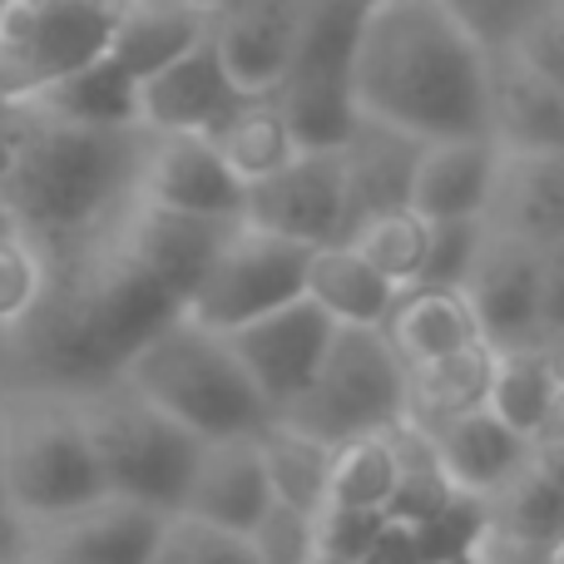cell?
Segmentation results:
<instances>
[{
    "label": "cell",
    "mask_w": 564,
    "mask_h": 564,
    "mask_svg": "<svg viewBox=\"0 0 564 564\" xmlns=\"http://www.w3.org/2000/svg\"><path fill=\"white\" fill-rule=\"evenodd\" d=\"M50 282L30 317L6 332L0 377L20 387L95 391L119 381L129 361L159 337L184 302L164 292L134 258L119 248V234L85 238V243L45 248Z\"/></svg>",
    "instance_id": "obj_1"
},
{
    "label": "cell",
    "mask_w": 564,
    "mask_h": 564,
    "mask_svg": "<svg viewBox=\"0 0 564 564\" xmlns=\"http://www.w3.org/2000/svg\"><path fill=\"white\" fill-rule=\"evenodd\" d=\"M490 59L446 0H367L351 95L361 119L426 144L490 134Z\"/></svg>",
    "instance_id": "obj_2"
},
{
    "label": "cell",
    "mask_w": 564,
    "mask_h": 564,
    "mask_svg": "<svg viewBox=\"0 0 564 564\" xmlns=\"http://www.w3.org/2000/svg\"><path fill=\"white\" fill-rule=\"evenodd\" d=\"M149 129H89L40 109L0 115V198L40 248L119 228L139 198Z\"/></svg>",
    "instance_id": "obj_3"
},
{
    "label": "cell",
    "mask_w": 564,
    "mask_h": 564,
    "mask_svg": "<svg viewBox=\"0 0 564 564\" xmlns=\"http://www.w3.org/2000/svg\"><path fill=\"white\" fill-rule=\"evenodd\" d=\"M124 381H134L154 406H164L174 421H184L194 436H253L278 411L238 361L228 332L208 327L198 317H174L134 361Z\"/></svg>",
    "instance_id": "obj_4"
},
{
    "label": "cell",
    "mask_w": 564,
    "mask_h": 564,
    "mask_svg": "<svg viewBox=\"0 0 564 564\" xmlns=\"http://www.w3.org/2000/svg\"><path fill=\"white\" fill-rule=\"evenodd\" d=\"M95 441L75 391L6 381V500L10 520L59 516L105 496Z\"/></svg>",
    "instance_id": "obj_5"
},
{
    "label": "cell",
    "mask_w": 564,
    "mask_h": 564,
    "mask_svg": "<svg viewBox=\"0 0 564 564\" xmlns=\"http://www.w3.org/2000/svg\"><path fill=\"white\" fill-rule=\"evenodd\" d=\"M79 411H85L105 486L115 496H134L174 516L188 490V476H194L198 451H204V436H194L184 421L154 406L124 377L105 381L95 391H79Z\"/></svg>",
    "instance_id": "obj_6"
},
{
    "label": "cell",
    "mask_w": 564,
    "mask_h": 564,
    "mask_svg": "<svg viewBox=\"0 0 564 564\" xmlns=\"http://www.w3.org/2000/svg\"><path fill=\"white\" fill-rule=\"evenodd\" d=\"M406 406L411 367L391 347L387 327H337L312 387L278 421L327 441V446H341V441L401 426Z\"/></svg>",
    "instance_id": "obj_7"
},
{
    "label": "cell",
    "mask_w": 564,
    "mask_h": 564,
    "mask_svg": "<svg viewBox=\"0 0 564 564\" xmlns=\"http://www.w3.org/2000/svg\"><path fill=\"white\" fill-rule=\"evenodd\" d=\"M129 0H0V109L109 59Z\"/></svg>",
    "instance_id": "obj_8"
},
{
    "label": "cell",
    "mask_w": 564,
    "mask_h": 564,
    "mask_svg": "<svg viewBox=\"0 0 564 564\" xmlns=\"http://www.w3.org/2000/svg\"><path fill=\"white\" fill-rule=\"evenodd\" d=\"M307 263L312 248L292 243V238L263 234L253 224H238V234L224 243L218 263L208 268L204 288L188 302V317L208 322L218 332H234L243 322L263 317L282 302L307 292Z\"/></svg>",
    "instance_id": "obj_9"
},
{
    "label": "cell",
    "mask_w": 564,
    "mask_h": 564,
    "mask_svg": "<svg viewBox=\"0 0 564 564\" xmlns=\"http://www.w3.org/2000/svg\"><path fill=\"white\" fill-rule=\"evenodd\" d=\"M164 525L169 510L105 490L59 516L20 520V555L30 564H149Z\"/></svg>",
    "instance_id": "obj_10"
},
{
    "label": "cell",
    "mask_w": 564,
    "mask_h": 564,
    "mask_svg": "<svg viewBox=\"0 0 564 564\" xmlns=\"http://www.w3.org/2000/svg\"><path fill=\"white\" fill-rule=\"evenodd\" d=\"M243 224L263 234L292 238L302 248L347 243L351 238V198L341 149H302L288 169L248 188Z\"/></svg>",
    "instance_id": "obj_11"
},
{
    "label": "cell",
    "mask_w": 564,
    "mask_h": 564,
    "mask_svg": "<svg viewBox=\"0 0 564 564\" xmlns=\"http://www.w3.org/2000/svg\"><path fill=\"white\" fill-rule=\"evenodd\" d=\"M332 332H337V322L302 292V297L234 327L228 341H234L238 361L248 367V377L258 381V391L268 397V406L282 416L312 387V377H317L322 357L332 347Z\"/></svg>",
    "instance_id": "obj_12"
},
{
    "label": "cell",
    "mask_w": 564,
    "mask_h": 564,
    "mask_svg": "<svg viewBox=\"0 0 564 564\" xmlns=\"http://www.w3.org/2000/svg\"><path fill=\"white\" fill-rule=\"evenodd\" d=\"M243 218H208V214H178V208L139 204L119 218V248L144 268L164 292H174L178 302H194V292L204 288L208 268L218 263L224 243L238 234Z\"/></svg>",
    "instance_id": "obj_13"
},
{
    "label": "cell",
    "mask_w": 564,
    "mask_h": 564,
    "mask_svg": "<svg viewBox=\"0 0 564 564\" xmlns=\"http://www.w3.org/2000/svg\"><path fill=\"white\" fill-rule=\"evenodd\" d=\"M545 248L490 228L476 273L466 282V297L476 307L480 337L496 351L545 341Z\"/></svg>",
    "instance_id": "obj_14"
},
{
    "label": "cell",
    "mask_w": 564,
    "mask_h": 564,
    "mask_svg": "<svg viewBox=\"0 0 564 564\" xmlns=\"http://www.w3.org/2000/svg\"><path fill=\"white\" fill-rule=\"evenodd\" d=\"M312 0H224L214 45L243 99H273L302 50Z\"/></svg>",
    "instance_id": "obj_15"
},
{
    "label": "cell",
    "mask_w": 564,
    "mask_h": 564,
    "mask_svg": "<svg viewBox=\"0 0 564 564\" xmlns=\"http://www.w3.org/2000/svg\"><path fill=\"white\" fill-rule=\"evenodd\" d=\"M139 204L243 218L248 184L224 164L208 134H149L144 169H139Z\"/></svg>",
    "instance_id": "obj_16"
},
{
    "label": "cell",
    "mask_w": 564,
    "mask_h": 564,
    "mask_svg": "<svg viewBox=\"0 0 564 564\" xmlns=\"http://www.w3.org/2000/svg\"><path fill=\"white\" fill-rule=\"evenodd\" d=\"M238 105L243 95L218 59L214 35L159 75L139 79V129L149 134H214Z\"/></svg>",
    "instance_id": "obj_17"
},
{
    "label": "cell",
    "mask_w": 564,
    "mask_h": 564,
    "mask_svg": "<svg viewBox=\"0 0 564 564\" xmlns=\"http://www.w3.org/2000/svg\"><path fill=\"white\" fill-rule=\"evenodd\" d=\"M268 510H273V480H268L258 431L253 436L204 441V451L194 460V476H188V490L178 500V516H194V520H208V525L248 535Z\"/></svg>",
    "instance_id": "obj_18"
},
{
    "label": "cell",
    "mask_w": 564,
    "mask_h": 564,
    "mask_svg": "<svg viewBox=\"0 0 564 564\" xmlns=\"http://www.w3.org/2000/svg\"><path fill=\"white\" fill-rule=\"evenodd\" d=\"M506 149L490 134L470 139H431L416 159V184H411V208L426 224L441 218H486L496 174Z\"/></svg>",
    "instance_id": "obj_19"
},
{
    "label": "cell",
    "mask_w": 564,
    "mask_h": 564,
    "mask_svg": "<svg viewBox=\"0 0 564 564\" xmlns=\"http://www.w3.org/2000/svg\"><path fill=\"white\" fill-rule=\"evenodd\" d=\"M490 139L506 154H564V85L516 50L490 59Z\"/></svg>",
    "instance_id": "obj_20"
},
{
    "label": "cell",
    "mask_w": 564,
    "mask_h": 564,
    "mask_svg": "<svg viewBox=\"0 0 564 564\" xmlns=\"http://www.w3.org/2000/svg\"><path fill=\"white\" fill-rule=\"evenodd\" d=\"M431 441H436L441 466L456 480V490H470V496H486V500L500 496L510 480L535 466V441L525 431H516L510 421H500L490 406L456 416Z\"/></svg>",
    "instance_id": "obj_21"
},
{
    "label": "cell",
    "mask_w": 564,
    "mask_h": 564,
    "mask_svg": "<svg viewBox=\"0 0 564 564\" xmlns=\"http://www.w3.org/2000/svg\"><path fill=\"white\" fill-rule=\"evenodd\" d=\"M486 224L520 243H564V154H506L496 174Z\"/></svg>",
    "instance_id": "obj_22"
},
{
    "label": "cell",
    "mask_w": 564,
    "mask_h": 564,
    "mask_svg": "<svg viewBox=\"0 0 564 564\" xmlns=\"http://www.w3.org/2000/svg\"><path fill=\"white\" fill-rule=\"evenodd\" d=\"M421 149H426V139L401 134V129L377 124V119H361L351 144L341 149V164H347V198H351V234L377 214L411 208V184H416Z\"/></svg>",
    "instance_id": "obj_23"
},
{
    "label": "cell",
    "mask_w": 564,
    "mask_h": 564,
    "mask_svg": "<svg viewBox=\"0 0 564 564\" xmlns=\"http://www.w3.org/2000/svg\"><path fill=\"white\" fill-rule=\"evenodd\" d=\"M218 10L224 0H129L109 55L139 79L159 75L164 65L184 59L188 50H198L214 35Z\"/></svg>",
    "instance_id": "obj_24"
},
{
    "label": "cell",
    "mask_w": 564,
    "mask_h": 564,
    "mask_svg": "<svg viewBox=\"0 0 564 564\" xmlns=\"http://www.w3.org/2000/svg\"><path fill=\"white\" fill-rule=\"evenodd\" d=\"M387 337L406 357V367H421V361H436V357H451V351H466L476 341H486L466 292L421 288V282L401 288L397 307L387 317Z\"/></svg>",
    "instance_id": "obj_25"
},
{
    "label": "cell",
    "mask_w": 564,
    "mask_h": 564,
    "mask_svg": "<svg viewBox=\"0 0 564 564\" xmlns=\"http://www.w3.org/2000/svg\"><path fill=\"white\" fill-rule=\"evenodd\" d=\"M307 297L337 327H387L401 288L387 273H377L351 243H322L312 248L307 263Z\"/></svg>",
    "instance_id": "obj_26"
},
{
    "label": "cell",
    "mask_w": 564,
    "mask_h": 564,
    "mask_svg": "<svg viewBox=\"0 0 564 564\" xmlns=\"http://www.w3.org/2000/svg\"><path fill=\"white\" fill-rule=\"evenodd\" d=\"M496 361L500 351L490 341H476L466 351H451V357L421 361L411 367V406L406 421L421 426L426 436H436L441 426H451L466 411L490 406V387H496Z\"/></svg>",
    "instance_id": "obj_27"
},
{
    "label": "cell",
    "mask_w": 564,
    "mask_h": 564,
    "mask_svg": "<svg viewBox=\"0 0 564 564\" xmlns=\"http://www.w3.org/2000/svg\"><path fill=\"white\" fill-rule=\"evenodd\" d=\"M564 397V347L560 341H530L510 347L496 361V387H490V411L540 441L550 411Z\"/></svg>",
    "instance_id": "obj_28"
},
{
    "label": "cell",
    "mask_w": 564,
    "mask_h": 564,
    "mask_svg": "<svg viewBox=\"0 0 564 564\" xmlns=\"http://www.w3.org/2000/svg\"><path fill=\"white\" fill-rule=\"evenodd\" d=\"M25 109H40V115H55V119L89 124V129H139V75H129L109 55L99 65L79 69V75L59 79L55 89H45Z\"/></svg>",
    "instance_id": "obj_29"
},
{
    "label": "cell",
    "mask_w": 564,
    "mask_h": 564,
    "mask_svg": "<svg viewBox=\"0 0 564 564\" xmlns=\"http://www.w3.org/2000/svg\"><path fill=\"white\" fill-rule=\"evenodd\" d=\"M208 139H214L224 164L234 169L248 188L273 178L278 169H288L292 159L302 154L292 129H288V119H282V109H278V99H243Z\"/></svg>",
    "instance_id": "obj_30"
},
{
    "label": "cell",
    "mask_w": 564,
    "mask_h": 564,
    "mask_svg": "<svg viewBox=\"0 0 564 564\" xmlns=\"http://www.w3.org/2000/svg\"><path fill=\"white\" fill-rule=\"evenodd\" d=\"M258 446H263V460H268L273 500L292 510H307V516H322L332 490V451L337 446L288 426V421H268L258 431Z\"/></svg>",
    "instance_id": "obj_31"
},
{
    "label": "cell",
    "mask_w": 564,
    "mask_h": 564,
    "mask_svg": "<svg viewBox=\"0 0 564 564\" xmlns=\"http://www.w3.org/2000/svg\"><path fill=\"white\" fill-rule=\"evenodd\" d=\"M490 545L506 550H545L564 535V486L540 460L516 476L500 496H490Z\"/></svg>",
    "instance_id": "obj_32"
},
{
    "label": "cell",
    "mask_w": 564,
    "mask_h": 564,
    "mask_svg": "<svg viewBox=\"0 0 564 564\" xmlns=\"http://www.w3.org/2000/svg\"><path fill=\"white\" fill-rule=\"evenodd\" d=\"M397 476H401V460H397V446H391V431L341 441V446L332 451L327 506H341V510H391Z\"/></svg>",
    "instance_id": "obj_33"
},
{
    "label": "cell",
    "mask_w": 564,
    "mask_h": 564,
    "mask_svg": "<svg viewBox=\"0 0 564 564\" xmlns=\"http://www.w3.org/2000/svg\"><path fill=\"white\" fill-rule=\"evenodd\" d=\"M391 446H397L401 476H397V496H391L387 516L406 520V525H421V520H431L451 496H456V480H451L446 466H441L436 441H431L421 426H411V421L391 426Z\"/></svg>",
    "instance_id": "obj_34"
},
{
    "label": "cell",
    "mask_w": 564,
    "mask_h": 564,
    "mask_svg": "<svg viewBox=\"0 0 564 564\" xmlns=\"http://www.w3.org/2000/svg\"><path fill=\"white\" fill-rule=\"evenodd\" d=\"M426 238L431 224L416 214V208H397V214H377L347 238L361 258H367L377 273H387L397 288H411L421 278V263H426Z\"/></svg>",
    "instance_id": "obj_35"
},
{
    "label": "cell",
    "mask_w": 564,
    "mask_h": 564,
    "mask_svg": "<svg viewBox=\"0 0 564 564\" xmlns=\"http://www.w3.org/2000/svg\"><path fill=\"white\" fill-rule=\"evenodd\" d=\"M490 238V224L486 218H441L431 224V238H426V263H421V288H456L466 292L470 273L480 263V248Z\"/></svg>",
    "instance_id": "obj_36"
},
{
    "label": "cell",
    "mask_w": 564,
    "mask_h": 564,
    "mask_svg": "<svg viewBox=\"0 0 564 564\" xmlns=\"http://www.w3.org/2000/svg\"><path fill=\"white\" fill-rule=\"evenodd\" d=\"M490 530H496L490 525V500L470 496V490H456L436 516L421 520L416 535H421V550H426V564H436V560H456V555L486 550Z\"/></svg>",
    "instance_id": "obj_37"
},
{
    "label": "cell",
    "mask_w": 564,
    "mask_h": 564,
    "mask_svg": "<svg viewBox=\"0 0 564 564\" xmlns=\"http://www.w3.org/2000/svg\"><path fill=\"white\" fill-rule=\"evenodd\" d=\"M149 564H258V555H253V540L238 535V530L208 525V520L174 510Z\"/></svg>",
    "instance_id": "obj_38"
},
{
    "label": "cell",
    "mask_w": 564,
    "mask_h": 564,
    "mask_svg": "<svg viewBox=\"0 0 564 564\" xmlns=\"http://www.w3.org/2000/svg\"><path fill=\"white\" fill-rule=\"evenodd\" d=\"M50 282V253L30 234L0 238V332L20 327Z\"/></svg>",
    "instance_id": "obj_39"
},
{
    "label": "cell",
    "mask_w": 564,
    "mask_h": 564,
    "mask_svg": "<svg viewBox=\"0 0 564 564\" xmlns=\"http://www.w3.org/2000/svg\"><path fill=\"white\" fill-rule=\"evenodd\" d=\"M456 10V20L490 50V55H506L520 40L530 35L540 15H545L555 0H446Z\"/></svg>",
    "instance_id": "obj_40"
},
{
    "label": "cell",
    "mask_w": 564,
    "mask_h": 564,
    "mask_svg": "<svg viewBox=\"0 0 564 564\" xmlns=\"http://www.w3.org/2000/svg\"><path fill=\"white\" fill-rule=\"evenodd\" d=\"M248 540H253L258 564H312L322 555L317 550V516L292 510V506H282V500H273V510L248 530Z\"/></svg>",
    "instance_id": "obj_41"
},
{
    "label": "cell",
    "mask_w": 564,
    "mask_h": 564,
    "mask_svg": "<svg viewBox=\"0 0 564 564\" xmlns=\"http://www.w3.org/2000/svg\"><path fill=\"white\" fill-rule=\"evenodd\" d=\"M387 525V510H341V506H327L317 516V550L332 560H347V564H361V555L371 550V540L381 535Z\"/></svg>",
    "instance_id": "obj_42"
},
{
    "label": "cell",
    "mask_w": 564,
    "mask_h": 564,
    "mask_svg": "<svg viewBox=\"0 0 564 564\" xmlns=\"http://www.w3.org/2000/svg\"><path fill=\"white\" fill-rule=\"evenodd\" d=\"M361 564H426V550H421L416 525L387 516V525H381V535L371 540V550L361 555Z\"/></svg>",
    "instance_id": "obj_43"
},
{
    "label": "cell",
    "mask_w": 564,
    "mask_h": 564,
    "mask_svg": "<svg viewBox=\"0 0 564 564\" xmlns=\"http://www.w3.org/2000/svg\"><path fill=\"white\" fill-rule=\"evenodd\" d=\"M545 341L564 347V243L545 258Z\"/></svg>",
    "instance_id": "obj_44"
},
{
    "label": "cell",
    "mask_w": 564,
    "mask_h": 564,
    "mask_svg": "<svg viewBox=\"0 0 564 564\" xmlns=\"http://www.w3.org/2000/svg\"><path fill=\"white\" fill-rule=\"evenodd\" d=\"M490 564H564V535L555 540V545L545 550H506V545H486Z\"/></svg>",
    "instance_id": "obj_45"
},
{
    "label": "cell",
    "mask_w": 564,
    "mask_h": 564,
    "mask_svg": "<svg viewBox=\"0 0 564 564\" xmlns=\"http://www.w3.org/2000/svg\"><path fill=\"white\" fill-rule=\"evenodd\" d=\"M535 460H540V470H550L564 486V441H535Z\"/></svg>",
    "instance_id": "obj_46"
},
{
    "label": "cell",
    "mask_w": 564,
    "mask_h": 564,
    "mask_svg": "<svg viewBox=\"0 0 564 564\" xmlns=\"http://www.w3.org/2000/svg\"><path fill=\"white\" fill-rule=\"evenodd\" d=\"M0 516H10V500H6V377H0Z\"/></svg>",
    "instance_id": "obj_47"
},
{
    "label": "cell",
    "mask_w": 564,
    "mask_h": 564,
    "mask_svg": "<svg viewBox=\"0 0 564 564\" xmlns=\"http://www.w3.org/2000/svg\"><path fill=\"white\" fill-rule=\"evenodd\" d=\"M6 555H20V525L10 516H0V560Z\"/></svg>",
    "instance_id": "obj_48"
},
{
    "label": "cell",
    "mask_w": 564,
    "mask_h": 564,
    "mask_svg": "<svg viewBox=\"0 0 564 564\" xmlns=\"http://www.w3.org/2000/svg\"><path fill=\"white\" fill-rule=\"evenodd\" d=\"M10 234H25V228H20V218L10 214V208H6V198H0V238H10Z\"/></svg>",
    "instance_id": "obj_49"
},
{
    "label": "cell",
    "mask_w": 564,
    "mask_h": 564,
    "mask_svg": "<svg viewBox=\"0 0 564 564\" xmlns=\"http://www.w3.org/2000/svg\"><path fill=\"white\" fill-rule=\"evenodd\" d=\"M436 564H490L486 550H476V555H456V560H436Z\"/></svg>",
    "instance_id": "obj_50"
},
{
    "label": "cell",
    "mask_w": 564,
    "mask_h": 564,
    "mask_svg": "<svg viewBox=\"0 0 564 564\" xmlns=\"http://www.w3.org/2000/svg\"><path fill=\"white\" fill-rule=\"evenodd\" d=\"M312 564H347V560H332V555H317V560H312Z\"/></svg>",
    "instance_id": "obj_51"
},
{
    "label": "cell",
    "mask_w": 564,
    "mask_h": 564,
    "mask_svg": "<svg viewBox=\"0 0 564 564\" xmlns=\"http://www.w3.org/2000/svg\"><path fill=\"white\" fill-rule=\"evenodd\" d=\"M0 564H30L25 555H6V560H0Z\"/></svg>",
    "instance_id": "obj_52"
},
{
    "label": "cell",
    "mask_w": 564,
    "mask_h": 564,
    "mask_svg": "<svg viewBox=\"0 0 564 564\" xmlns=\"http://www.w3.org/2000/svg\"><path fill=\"white\" fill-rule=\"evenodd\" d=\"M0 361H6V332H0Z\"/></svg>",
    "instance_id": "obj_53"
},
{
    "label": "cell",
    "mask_w": 564,
    "mask_h": 564,
    "mask_svg": "<svg viewBox=\"0 0 564 564\" xmlns=\"http://www.w3.org/2000/svg\"><path fill=\"white\" fill-rule=\"evenodd\" d=\"M555 6H564V0H555Z\"/></svg>",
    "instance_id": "obj_54"
},
{
    "label": "cell",
    "mask_w": 564,
    "mask_h": 564,
    "mask_svg": "<svg viewBox=\"0 0 564 564\" xmlns=\"http://www.w3.org/2000/svg\"><path fill=\"white\" fill-rule=\"evenodd\" d=\"M0 115H6V109H0Z\"/></svg>",
    "instance_id": "obj_55"
},
{
    "label": "cell",
    "mask_w": 564,
    "mask_h": 564,
    "mask_svg": "<svg viewBox=\"0 0 564 564\" xmlns=\"http://www.w3.org/2000/svg\"><path fill=\"white\" fill-rule=\"evenodd\" d=\"M560 10H564V6H560Z\"/></svg>",
    "instance_id": "obj_56"
}]
</instances>
